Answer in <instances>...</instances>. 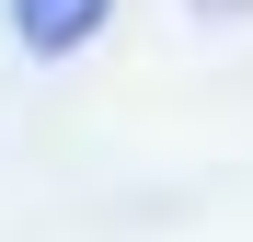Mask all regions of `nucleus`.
Wrapping results in <instances>:
<instances>
[{
	"label": "nucleus",
	"instance_id": "obj_1",
	"mask_svg": "<svg viewBox=\"0 0 253 242\" xmlns=\"http://www.w3.org/2000/svg\"><path fill=\"white\" fill-rule=\"evenodd\" d=\"M92 23H104V0H12L23 58H69V47H92Z\"/></svg>",
	"mask_w": 253,
	"mask_h": 242
},
{
	"label": "nucleus",
	"instance_id": "obj_2",
	"mask_svg": "<svg viewBox=\"0 0 253 242\" xmlns=\"http://www.w3.org/2000/svg\"><path fill=\"white\" fill-rule=\"evenodd\" d=\"M207 12H253V0H207Z\"/></svg>",
	"mask_w": 253,
	"mask_h": 242
}]
</instances>
